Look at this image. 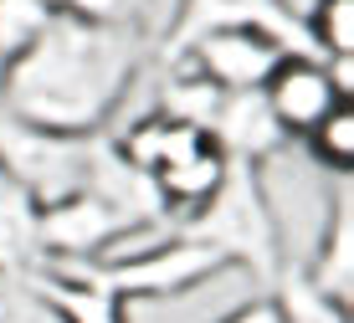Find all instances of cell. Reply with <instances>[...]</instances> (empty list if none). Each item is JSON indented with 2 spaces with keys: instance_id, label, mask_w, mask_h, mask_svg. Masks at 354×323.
<instances>
[{
  "instance_id": "cell-1",
  "label": "cell",
  "mask_w": 354,
  "mask_h": 323,
  "mask_svg": "<svg viewBox=\"0 0 354 323\" xmlns=\"http://www.w3.org/2000/svg\"><path fill=\"white\" fill-rule=\"evenodd\" d=\"M139 26H103L57 10L21 57L6 62L0 113L57 133H103L144 67Z\"/></svg>"
},
{
  "instance_id": "cell-2",
  "label": "cell",
  "mask_w": 354,
  "mask_h": 323,
  "mask_svg": "<svg viewBox=\"0 0 354 323\" xmlns=\"http://www.w3.org/2000/svg\"><path fill=\"white\" fill-rule=\"evenodd\" d=\"M175 231L216 246L231 267H247L267 288L283 277V246H277L272 205H267V195H262L257 169L241 165V159H231L226 180L216 185V195L205 205H195L190 216H180Z\"/></svg>"
},
{
  "instance_id": "cell-3",
  "label": "cell",
  "mask_w": 354,
  "mask_h": 323,
  "mask_svg": "<svg viewBox=\"0 0 354 323\" xmlns=\"http://www.w3.org/2000/svg\"><path fill=\"white\" fill-rule=\"evenodd\" d=\"M231 262L216 246L195 241V236L169 231L165 241L144 246V252L124 257V262H62V267H46L57 277H72L82 288H97L118 303H165V297H180L201 282H211L216 272H226Z\"/></svg>"
},
{
  "instance_id": "cell-4",
  "label": "cell",
  "mask_w": 354,
  "mask_h": 323,
  "mask_svg": "<svg viewBox=\"0 0 354 323\" xmlns=\"http://www.w3.org/2000/svg\"><path fill=\"white\" fill-rule=\"evenodd\" d=\"M93 144L97 133H57L0 113V165L10 180L26 185L36 205H57L67 195L88 190Z\"/></svg>"
},
{
  "instance_id": "cell-5",
  "label": "cell",
  "mask_w": 354,
  "mask_h": 323,
  "mask_svg": "<svg viewBox=\"0 0 354 323\" xmlns=\"http://www.w3.org/2000/svg\"><path fill=\"white\" fill-rule=\"evenodd\" d=\"M221 26H257L267 36H277L292 57H319L308 31H303V16L288 0H175L169 26H165V46H160L165 62H175L195 36L221 31Z\"/></svg>"
},
{
  "instance_id": "cell-6",
  "label": "cell",
  "mask_w": 354,
  "mask_h": 323,
  "mask_svg": "<svg viewBox=\"0 0 354 323\" xmlns=\"http://www.w3.org/2000/svg\"><path fill=\"white\" fill-rule=\"evenodd\" d=\"M149 226V221H133L129 210L108 205L103 195L77 190L57 205H41V252L46 267H62V262H97L113 241H124L129 231Z\"/></svg>"
},
{
  "instance_id": "cell-7",
  "label": "cell",
  "mask_w": 354,
  "mask_h": 323,
  "mask_svg": "<svg viewBox=\"0 0 354 323\" xmlns=\"http://www.w3.org/2000/svg\"><path fill=\"white\" fill-rule=\"evenodd\" d=\"M283 57H292V52L277 36H267L257 26H221V31L195 36L175 62H185L190 72H201V77L216 82L221 93H241V88H262L267 72Z\"/></svg>"
},
{
  "instance_id": "cell-8",
  "label": "cell",
  "mask_w": 354,
  "mask_h": 323,
  "mask_svg": "<svg viewBox=\"0 0 354 323\" xmlns=\"http://www.w3.org/2000/svg\"><path fill=\"white\" fill-rule=\"evenodd\" d=\"M313 293H324L328 303L354 308V195H349V175H334L324 205V231L308 246V262L292 267Z\"/></svg>"
},
{
  "instance_id": "cell-9",
  "label": "cell",
  "mask_w": 354,
  "mask_h": 323,
  "mask_svg": "<svg viewBox=\"0 0 354 323\" xmlns=\"http://www.w3.org/2000/svg\"><path fill=\"white\" fill-rule=\"evenodd\" d=\"M262 98H267V108H272L277 129L288 139H303L334 103H344L334 93V82H328V72H324V57H283L267 72Z\"/></svg>"
},
{
  "instance_id": "cell-10",
  "label": "cell",
  "mask_w": 354,
  "mask_h": 323,
  "mask_svg": "<svg viewBox=\"0 0 354 323\" xmlns=\"http://www.w3.org/2000/svg\"><path fill=\"white\" fill-rule=\"evenodd\" d=\"M205 139L221 149L226 159L262 165L267 154H283L288 133L277 129V118H272V108H267L262 88H241V93H221V108H216Z\"/></svg>"
},
{
  "instance_id": "cell-11",
  "label": "cell",
  "mask_w": 354,
  "mask_h": 323,
  "mask_svg": "<svg viewBox=\"0 0 354 323\" xmlns=\"http://www.w3.org/2000/svg\"><path fill=\"white\" fill-rule=\"evenodd\" d=\"M41 205L0 165V272H41Z\"/></svg>"
},
{
  "instance_id": "cell-12",
  "label": "cell",
  "mask_w": 354,
  "mask_h": 323,
  "mask_svg": "<svg viewBox=\"0 0 354 323\" xmlns=\"http://www.w3.org/2000/svg\"><path fill=\"white\" fill-rule=\"evenodd\" d=\"M226 165H231V159H226L211 139H205V144H195L190 154H180L175 165L154 169V190H160L165 216L180 221V216H190L195 205H205V201L216 195V185L226 180Z\"/></svg>"
},
{
  "instance_id": "cell-13",
  "label": "cell",
  "mask_w": 354,
  "mask_h": 323,
  "mask_svg": "<svg viewBox=\"0 0 354 323\" xmlns=\"http://www.w3.org/2000/svg\"><path fill=\"white\" fill-rule=\"evenodd\" d=\"M195 144H205V133L195 129V123H180V118L160 113V108H154V113H144V118H133L124 133H113V149L129 159L133 169H144V175L175 165V159L190 154Z\"/></svg>"
},
{
  "instance_id": "cell-14",
  "label": "cell",
  "mask_w": 354,
  "mask_h": 323,
  "mask_svg": "<svg viewBox=\"0 0 354 323\" xmlns=\"http://www.w3.org/2000/svg\"><path fill=\"white\" fill-rule=\"evenodd\" d=\"M31 277L67 323H124V313H129L118 297H108L97 288H82V282H72V277H57V272H46V267L31 272Z\"/></svg>"
},
{
  "instance_id": "cell-15",
  "label": "cell",
  "mask_w": 354,
  "mask_h": 323,
  "mask_svg": "<svg viewBox=\"0 0 354 323\" xmlns=\"http://www.w3.org/2000/svg\"><path fill=\"white\" fill-rule=\"evenodd\" d=\"M303 139H308L313 165H324L328 175H349V165H354V103H334Z\"/></svg>"
},
{
  "instance_id": "cell-16",
  "label": "cell",
  "mask_w": 354,
  "mask_h": 323,
  "mask_svg": "<svg viewBox=\"0 0 354 323\" xmlns=\"http://www.w3.org/2000/svg\"><path fill=\"white\" fill-rule=\"evenodd\" d=\"M303 31L319 57H354V0H308Z\"/></svg>"
},
{
  "instance_id": "cell-17",
  "label": "cell",
  "mask_w": 354,
  "mask_h": 323,
  "mask_svg": "<svg viewBox=\"0 0 354 323\" xmlns=\"http://www.w3.org/2000/svg\"><path fill=\"white\" fill-rule=\"evenodd\" d=\"M57 6L52 0H0V57H21L26 46L52 26Z\"/></svg>"
},
{
  "instance_id": "cell-18",
  "label": "cell",
  "mask_w": 354,
  "mask_h": 323,
  "mask_svg": "<svg viewBox=\"0 0 354 323\" xmlns=\"http://www.w3.org/2000/svg\"><path fill=\"white\" fill-rule=\"evenodd\" d=\"M272 288H277L272 297H277V308H283L288 323H349V313H354V308H339V303H328L324 293H313L298 272H283Z\"/></svg>"
},
{
  "instance_id": "cell-19",
  "label": "cell",
  "mask_w": 354,
  "mask_h": 323,
  "mask_svg": "<svg viewBox=\"0 0 354 323\" xmlns=\"http://www.w3.org/2000/svg\"><path fill=\"white\" fill-rule=\"evenodd\" d=\"M57 10L82 21H103V26H139L144 31V0H52Z\"/></svg>"
},
{
  "instance_id": "cell-20",
  "label": "cell",
  "mask_w": 354,
  "mask_h": 323,
  "mask_svg": "<svg viewBox=\"0 0 354 323\" xmlns=\"http://www.w3.org/2000/svg\"><path fill=\"white\" fill-rule=\"evenodd\" d=\"M221 323H288V318H283V308H277V297H252L236 313H226Z\"/></svg>"
},
{
  "instance_id": "cell-21",
  "label": "cell",
  "mask_w": 354,
  "mask_h": 323,
  "mask_svg": "<svg viewBox=\"0 0 354 323\" xmlns=\"http://www.w3.org/2000/svg\"><path fill=\"white\" fill-rule=\"evenodd\" d=\"M0 82H6V57H0Z\"/></svg>"
}]
</instances>
